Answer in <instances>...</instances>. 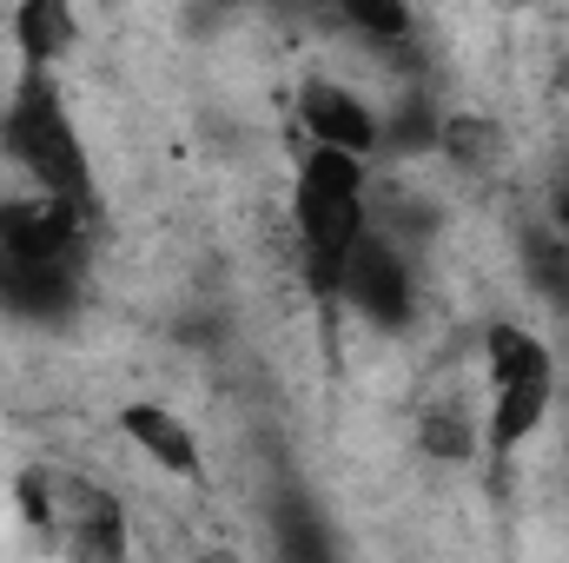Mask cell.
I'll return each instance as SVG.
<instances>
[{"instance_id":"1","label":"cell","mask_w":569,"mask_h":563,"mask_svg":"<svg viewBox=\"0 0 569 563\" xmlns=\"http://www.w3.org/2000/svg\"><path fill=\"white\" fill-rule=\"evenodd\" d=\"M93 213L53 192L0 199V312L20 325H60L80 305Z\"/></svg>"},{"instance_id":"2","label":"cell","mask_w":569,"mask_h":563,"mask_svg":"<svg viewBox=\"0 0 569 563\" xmlns=\"http://www.w3.org/2000/svg\"><path fill=\"white\" fill-rule=\"evenodd\" d=\"M378 226L371 206V159L345 152V146H298L291 166V239H298V273L311 285V298L338 305L345 259L358 253V239Z\"/></svg>"},{"instance_id":"3","label":"cell","mask_w":569,"mask_h":563,"mask_svg":"<svg viewBox=\"0 0 569 563\" xmlns=\"http://www.w3.org/2000/svg\"><path fill=\"white\" fill-rule=\"evenodd\" d=\"M0 159L33 192H53V199L100 213V172H93L87 134L73 120L60 67H20L13 87L0 93Z\"/></svg>"},{"instance_id":"4","label":"cell","mask_w":569,"mask_h":563,"mask_svg":"<svg viewBox=\"0 0 569 563\" xmlns=\"http://www.w3.org/2000/svg\"><path fill=\"white\" fill-rule=\"evenodd\" d=\"M557 412V352L543 345V332L497 318L483 332V451L490 457H517Z\"/></svg>"},{"instance_id":"5","label":"cell","mask_w":569,"mask_h":563,"mask_svg":"<svg viewBox=\"0 0 569 563\" xmlns=\"http://www.w3.org/2000/svg\"><path fill=\"white\" fill-rule=\"evenodd\" d=\"M418 259H411V239L391 233V226H371L358 239V253L345 259V279H338V305L358 312L371 332H411L418 318Z\"/></svg>"},{"instance_id":"6","label":"cell","mask_w":569,"mask_h":563,"mask_svg":"<svg viewBox=\"0 0 569 563\" xmlns=\"http://www.w3.org/2000/svg\"><path fill=\"white\" fill-rule=\"evenodd\" d=\"M20 504H27L33 524L60 531V544H73V551H100V557H113V551L127 544V531H120V504H113L100 484H87V477L33 471V477H20Z\"/></svg>"},{"instance_id":"7","label":"cell","mask_w":569,"mask_h":563,"mask_svg":"<svg viewBox=\"0 0 569 563\" xmlns=\"http://www.w3.org/2000/svg\"><path fill=\"white\" fill-rule=\"evenodd\" d=\"M298 134L318 146H345V152L378 159L385 152V113L358 87H345V80H305V93H298Z\"/></svg>"},{"instance_id":"8","label":"cell","mask_w":569,"mask_h":563,"mask_svg":"<svg viewBox=\"0 0 569 563\" xmlns=\"http://www.w3.org/2000/svg\"><path fill=\"white\" fill-rule=\"evenodd\" d=\"M120 437L140 451L146 464L172 471V477H206V444L199 431L179 418V405H159V398H127L120 405Z\"/></svg>"},{"instance_id":"9","label":"cell","mask_w":569,"mask_h":563,"mask_svg":"<svg viewBox=\"0 0 569 563\" xmlns=\"http://www.w3.org/2000/svg\"><path fill=\"white\" fill-rule=\"evenodd\" d=\"M73 0H13V53L20 67H60L73 53Z\"/></svg>"},{"instance_id":"10","label":"cell","mask_w":569,"mask_h":563,"mask_svg":"<svg viewBox=\"0 0 569 563\" xmlns=\"http://www.w3.org/2000/svg\"><path fill=\"white\" fill-rule=\"evenodd\" d=\"M325 20H338L358 47H378V53H398L418 40V7L411 0H318Z\"/></svg>"},{"instance_id":"11","label":"cell","mask_w":569,"mask_h":563,"mask_svg":"<svg viewBox=\"0 0 569 563\" xmlns=\"http://www.w3.org/2000/svg\"><path fill=\"white\" fill-rule=\"evenodd\" d=\"M437 152H443L450 166H463V172H490V166H497V152H503V134H497L490 120L450 113V120H443V134H437Z\"/></svg>"}]
</instances>
